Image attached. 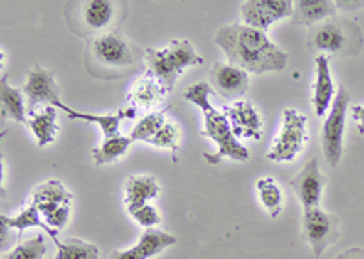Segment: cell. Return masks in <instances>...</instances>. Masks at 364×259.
Returning a JSON list of instances; mask_svg holds the SVG:
<instances>
[{
  "instance_id": "1",
  "label": "cell",
  "mask_w": 364,
  "mask_h": 259,
  "mask_svg": "<svg viewBox=\"0 0 364 259\" xmlns=\"http://www.w3.org/2000/svg\"><path fill=\"white\" fill-rule=\"evenodd\" d=\"M215 44L226 53L230 64L255 75H262L266 71H281L288 64V55L269 41L266 31L245 24L219 28Z\"/></svg>"
},
{
  "instance_id": "2",
  "label": "cell",
  "mask_w": 364,
  "mask_h": 259,
  "mask_svg": "<svg viewBox=\"0 0 364 259\" xmlns=\"http://www.w3.org/2000/svg\"><path fill=\"white\" fill-rule=\"evenodd\" d=\"M210 92L211 86L208 83H197L191 84L190 88L184 90V99L193 102L195 106H199L203 110L204 115V130L203 135L210 137L211 141L217 142V152L213 155L204 154V159L210 164H219L223 159H233V161H248L250 152L248 148L242 147L237 137L233 135L230 121L226 119L224 113L215 110L210 102Z\"/></svg>"
},
{
  "instance_id": "3",
  "label": "cell",
  "mask_w": 364,
  "mask_h": 259,
  "mask_svg": "<svg viewBox=\"0 0 364 259\" xmlns=\"http://www.w3.org/2000/svg\"><path fill=\"white\" fill-rule=\"evenodd\" d=\"M144 60L148 73L161 80L168 92H171L182 71L190 66H200L204 59L200 57L191 42L186 38H173L166 48H146Z\"/></svg>"
},
{
  "instance_id": "4",
  "label": "cell",
  "mask_w": 364,
  "mask_h": 259,
  "mask_svg": "<svg viewBox=\"0 0 364 259\" xmlns=\"http://www.w3.org/2000/svg\"><path fill=\"white\" fill-rule=\"evenodd\" d=\"M360 30L353 22L324 21L315 24L308 35V48L318 55H357L360 50Z\"/></svg>"
},
{
  "instance_id": "5",
  "label": "cell",
  "mask_w": 364,
  "mask_h": 259,
  "mask_svg": "<svg viewBox=\"0 0 364 259\" xmlns=\"http://www.w3.org/2000/svg\"><path fill=\"white\" fill-rule=\"evenodd\" d=\"M306 139V115L294 108L284 110L281 134L268 150V159L275 163H290L301 154Z\"/></svg>"
},
{
  "instance_id": "6",
  "label": "cell",
  "mask_w": 364,
  "mask_h": 259,
  "mask_svg": "<svg viewBox=\"0 0 364 259\" xmlns=\"http://www.w3.org/2000/svg\"><path fill=\"white\" fill-rule=\"evenodd\" d=\"M348 106H350V92L344 86H339L336 99L331 102L330 113L323 125V152L326 163L331 168H336L343 159V139Z\"/></svg>"
},
{
  "instance_id": "7",
  "label": "cell",
  "mask_w": 364,
  "mask_h": 259,
  "mask_svg": "<svg viewBox=\"0 0 364 259\" xmlns=\"http://www.w3.org/2000/svg\"><path fill=\"white\" fill-rule=\"evenodd\" d=\"M302 236L314 254L323 255L328 247L336 245L341 236V221L333 213L324 212L321 206L308 208L302 213Z\"/></svg>"
},
{
  "instance_id": "8",
  "label": "cell",
  "mask_w": 364,
  "mask_h": 259,
  "mask_svg": "<svg viewBox=\"0 0 364 259\" xmlns=\"http://www.w3.org/2000/svg\"><path fill=\"white\" fill-rule=\"evenodd\" d=\"M87 53L104 68H129L135 64V53L124 37L117 31L95 35L90 41Z\"/></svg>"
},
{
  "instance_id": "9",
  "label": "cell",
  "mask_w": 364,
  "mask_h": 259,
  "mask_svg": "<svg viewBox=\"0 0 364 259\" xmlns=\"http://www.w3.org/2000/svg\"><path fill=\"white\" fill-rule=\"evenodd\" d=\"M295 4L291 0H246L240 4L242 24L266 31L273 22L291 17Z\"/></svg>"
},
{
  "instance_id": "10",
  "label": "cell",
  "mask_w": 364,
  "mask_h": 259,
  "mask_svg": "<svg viewBox=\"0 0 364 259\" xmlns=\"http://www.w3.org/2000/svg\"><path fill=\"white\" fill-rule=\"evenodd\" d=\"M22 92L29 102L28 113H35V108L41 105L57 106V102H60V88L55 83V73L41 66H33L28 71Z\"/></svg>"
},
{
  "instance_id": "11",
  "label": "cell",
  "mask_w": 364,
  "mask_h": 259,
  "mask_svg": "<svg viewBox=\"0 0 364 259\" xmlns=\"http://www.w3.org/2000/svg\"><path fill=\"white\" fill-rule=\"evenodd\" d=\"M208 84L220 97H226L230 100L240 99V97H245V93L248 92V71L240 70V68L233 66V64L215 63L210 70V80H208Z\"/></svg>"
},
{
  "instance_id": "12",
  "label": "cell",
  "mask_w": 364,
  "mask_h": 259,
  "mask_svg": "<svg viewBox=\"0 0 364 259\" xmlns=\"http://www.w3.org/2000/svg\"><path fill=\"white\" fill-rule=\"evenodd\" d=\"M224 115L230 121L232 132L237 139H259L262 137V119L261 113L250 100H235L233 105L223 108Z\"/></svg>"
},
{
  "instance_id": "13",
  "label": "cell",
  "mask_w": 364,
  "mask_h": 259,
  "mask_svg": "<svg viewBox=\"0 0 364 259\" xmlns=\"http://www.w3.org/2000/svg\"><path fill=\"white\" fill-rule=\"evenodd\" d=\"M326 183V177L318 170V161L314 157V159L304 164V168L299 171V176L291 179V189H294L295 196L301 201L302 208L308 210L318 206Z\"/></svg>"
},
{
  "instance_id": "14",
  "label": "cell",
  "mask_w": 364,
  "mask_h": 259,
  "mask_svg": "<svg viewBox=\"0 0 364 259\" xmlns=\"http://www.w3.org/2000/svg\"><path fill=\"white\" fill-rule=\"evenodd\" d=\"M175 243H177L175 236L157 228H148L142 232L135 247L128 248V250H113L109 254V259H149L161 254L166 248L173 247Z\"/></svg>"
},
{
  "instance_id": "15",
  "label": "cell",
  "mask_w": 364,
  "mask_h": 259,
  "mask_svg": "<svg viewBox=\"0 0 364 259\" xmlns=\"http://www.w3.org/2000/svg\"><path fill=\"white\" fill-rule=\"evenodd\" d=\"M330 57L326 55H317L315 57V71H317V79H315L314 97H311V105H314L317 117H324L328 108L331 106L336 99V86L330 73Z\"/></svg>"
},
{
  "instance_id": "16",
  "label": "cell",
  "mask_w": 364,
  "mask_h": 259,
  "mask_svg": "<svg viewBox=\"0 0 364 259\" xmlns=\"http://www.w3.org/2000/svg\"><path fill=\"white\" fill-rule=\"evenodd\" d=\"M168 93L170 92L162 86L161 80L146 73V75H142L141 79H136L133 83L132 90L128 93V100L132 108L135 110H154L155 106L161 105Z\"/></svg>"
},
{
  "instance_id": "17",
  "label": "cell",
  "mask_w": 364,
  "mask_h": 259,
  "mask_svg": "<svg viewBox=\"0 0 364 259\" xmlns=\"http://www.w3.org/2000/svg\"><path fill=\"white\" fill-rule=\"evenodd\" d=\"M57 106L66 112L68 119H71V121H86L99 125L100 130H102L104 139L117 137V135H119L120 121H122V119H133L136 115L135 108H120L117 110L115 113H108V115H93V113L77 112V110L70 108V106H66L64 102H57Z\"/></svg>"
},
{
  "instance_id": "18",
  "label": "cell",
  "mask_w": 364,
  "mask_h": 259,
  "mask_svg": "<svg viewBox=\"0 0 364 259\" xmlns=\"http://www.w3.org/2000/svg\"><path fill=\"white\" fill-rule=\"evenodd\" d=\"M71 199H73V194L68 192L58 179H50L38 184L33 192V203L41 210L42 218H48L60 206H70Z\"/></svg>"
},
{
  "instance_id": "19",
  "label": "cell",
  "mask_w": 364,
  "mask_h": 259,
  "mask_svg": "<svg viewBox=\"0 0 364 259\" xmlns=\"http://www.w3.org/2000/svg\"><path fill=\"white\" fill-rule=\"evenodd\" d=\"M159 194H161V186L154 176H135L133 174L124 183L126 208L132 213L133 210L148 205L149 199H155Z\"/></svg>"
},
{
  "instance_id": "20",
  "label": "cell",
  "mask_w": 364,
  "mask_h": 259,
  "mask_svg": "<svg viewBox=\"0 0 364 259\" xmlns=\"http://www.w3.org/2000/svg\"><path fill=\"white\" fill-rule=\"evenodd\" d=\"M26 125L37 139L38 147H46V144L53 142L58 134L57 110L53 106H46L41 113H29V119Z\"/></svg>"
},
{
  "instance_id": "21",
  "label": "cell",
  "mask_w": 364,
  "mask_h": 259,
  "mask_svg": "<svg viewBox=\"0 0 364 259\" xmlns=\"http://www.w3.org/2000/svg\"><path fill=\"white\" fill-rule=\"evenodd\" d=\"M337 11V4L331 0H299L295 4V13L302 24H321L330 21Z\"/></svg>"
},
{
  "instance_id": "22",
  "label": "cell",
  "mask_w": 364,
  "mask_h": 259,
  "mask_svg": "<svg viewBox=\"0 0 364 259\" xmlns=\"http://www.w3.org/2000/svg\"><path fill=\"white\" fill-rule=\"evenodd\" d=\"M24 92L18 88L9 86L8 80L2 79L0 83V108H2V117L11 119L17 122H28L26 117V105H24Z\"/></svg>"
},
{
  "instance_id": "23",
  "label": "cell",
  "mask_w": 364,
  "mask_h": 259,
  "mask_svg": "<svg viewBox=\"0 0 364 259\" xmlns=\"http://www.w3.org/2000/svg\"><path fill=\"white\" fill-rule=\"evenodd\" d=\"M115 15V4L108 0H90L82 6L84 26L91 31L104 30Z\"/></svg>"
},
{
  "instance_id": "24",
  "label": "cell",
  "mask_w": 364,
  "mask_h": 259,
  "mask_svg": "<svg viewBox=\"0 0 364 259\" xmlns=\"http://www.w3.org/2000/svg\"><path fill=\"white\" fill-rule=\"evenodd\" d=\"M0 223H2V226L4 228H13L17 230L18 234H22L26 228H33V226H37V228H42L46 230L48 234L51 236V239L57 238V230L50 228V226L46 225L44 221L41 219V210L37 208V205L35 203H31V205L28 206V208L22 210L18 216H13V218H8V216H2L0 218Z\"/></svg>"
},
{
  "instance_id": "25",
  "label": "cell",
  "mask_w": 364,
  "mask_h": 259,
  "mask_svg": "<svg viewBox=\"0 0 364 259\" xmlns=\"http://www.w3.org/2000/svg\"><path fill=\"white\" fill-rule=\"evenodd\" d=\"M133 142L132 137H124V135H117L113 139H104V142L99 148H93L91 155L95 164H109L120 159L122 155L128 152L129 144Z\"/></svg>"
},
{
  "instance_id": "26",
  "label": "cell",
  "mask_w": 364,
  "mask_h": 259,
  "mask_svg": "<svg viewBox=\"0 0 364 259\" xmlns=\"http://www.w3.org/2000/svg\"><path fill=\"white\" fill-rule=\"evenodd\" d=\"M53 241L57 245V259H99V248L82 239L70 238L60 241L55 238Z\"/></svg>"
},
{
  "instance_id": "27",
  "label": "cell",
  "mask_w": 364,
  "mask_h": 259,
  "mask_svg": "<svg viewBox=\"0 0 364 259\" xmlns=\"http://www.w3.org/2000/svg\"><path fill=\"white\" fill-rule=\"evenodd\" d=\"M257 192H259L261 203L264 205L266 212L269 213V218L277 219L282 212V194L275 179L262 177V179L257 181Z\"/></svg>"
},
{
  "instance_id": "28",
  "label": "cell",
  "mask_w": 364,
  "mask_h": 259,
  "mask_svg": "<svg viewBox=\"0 0 364 259\" xmlns=\"http://www.w3.org/2000/svg\"><path fill=\"white\" fill-rule=\"evenodd\" d=\"M166 113L164 112H151L148 115L141 119V121L136 122L135 128L132 130V135L129 137L133 141H142V142H149V139L154 137L157 134L159 130L166 125Z\"/></svg>"
},
{
  "instance_id": "29",
  "label": "cell",
  "mask_w": 364,
  "mask_h": 259,
  "mask_svg": "<svg viewBox=\"0 0 364 259\" xmlns=\"http://www.w3.org/2000/svg\"><path fill=\"white\" fill-rule=\"evenodd\" d=\"M46 254V245L44 238L37 234L35 238L28 239V241H21L17 247L13 248L11 252L4 254L2 259H44Z\"/></svg>"
},
{
  "instance_id": "30",
  "label": "cell",
  "mask_w": 364,
  "mask_h": 259,
  "mask_svg": "<svg viewBox=\"0 0 364 259\" xmlns=\"http://www.w3.org/2000/svg\"><path fill=\"white\" fill-rule=\"evenodd\" d=\"M148 144H154L157 148H168L173 154L175 159V154H177L178 147H181V130H178L177 125L168 121L154 137L149 139Z\"/></svg>"
},
{
  "instance_id": "31",
  "label": "cell",
  "mask_w": 364,
  "mask_h": 259,
  "mask_svg": "<svg viewBox=\"0 0 364 259\" xmlns=\"http://www.w3.org/2000/svg\"><path fill=\"white\" fill-rule=\"evenodd\" d=\"M129 216H132L139 225L144 226L146 230L154 228V226H157L159 223H161V213H159V210L155 208L154 205H149V203L148 205L141 206V208L133 210Z\"/></svg>"
},
{
  "instance_id": "32",
  "label": "cell",
  "mask_w": 364,
  "mask_h": 259,
  "mask_svg": "<svg viewBox=\"0 0 364 259\" xmlns=\"http://www.w3.org/2000/svg\"><path fill=\"white\" fill-rule=\"evenodd\" d=\"M68 221H70V206H60L53 213H50L48 218H44L46 225L57 230V232H60L68 225Z\"/></svg>"
},
{
  "instance_id": "33",
  "label": "cell",
  "mask_w": 364,
  "mask_h": 259,
  "mask_svg": "<svg viewBox=\"0 0 364 259\" xmlns=\"http://www.w3.org/2000/svg\"><path fill=\"white\" fill-rule=\"evenodd\" d=\"M353 121L359 126V134H364V105H357L352 108Z\"/></svg>"
},
{
  "instance_id": "34",
  "label": "cell",
  "mask_w": 364,
  "mask_h": 259,
  "mask_svg": "<svg viewBox=\"0 0 364 259\" xmlns=\"http://www.w3.org/2000/svg\"><path fill=\"white\" fill-rule=\"evenodd\" d=\"M337 259H364V248H348L343 254L337 255Z\"/></svg>"
},
{
  "instance_id": "35",
  "label": "cell",
  "mask_w": 364,
  "mask_h": 259,
  "mask_svg": "<svg viewBox=\"0 0 364 259\" xmlns=\"http://www.w3.org/2000/svg\"><path fill=\"white\" fill-rule=\"evenodd\" d=\"M336 4H337V8H346V9H350V11H353V9L364 6V2H346V0H343V2H336Z\"/></svg>"
}]
</instances>
